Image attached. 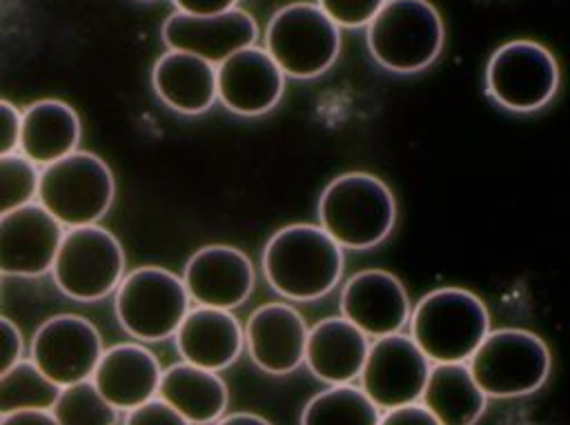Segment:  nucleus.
<instances>
[{
    "instance_id": "1",
    "label": "nucleus",
    "mask_w": 570,
    "mask_h": 425,
    "mask_svg": "<svg viewBox=\"0 0 570 425\" xmlns=\"http://www.w3.org/2000/svg\"><path fill=\"white\" fill-rule=\"evenodd\" d=\"M343 247L321 227L292 223L265 243L261 267L267 285L285 300H318L343 276Z\"/></svg>"
},
{
    "instance_id": "2",
    "label": "nucleus",
    "mask_w": 570,
    "mask_h": 425,
    "mask_svg": "<svg viewBox=\"0 0 570 425\" xmlns=\"http://www.w3.org/2000/svg\"><path fill=\"white\" fill-rule=\"evenodd\" d=\"M318 225L343 249H372L381 245L396 225L394 194L374 174H341L321 191Z\"/></svg>"
},
{
    "instance_id": "3",
    "label": "nucleus",
    "mask_w": 570,
    "mask_h": 425,
    "mask_svg": "<svg viewBox=\"0 0 570 425\" xmlns=\"http://www.w3.org/2000/svg\"><path fill=\"white\" fill-rule=\"evenodd\" d=\"M407 325L432 363H468L490 332V314L474 291L439 287L419 298Z\"/></svg>"
},
{
    "instance_id": "4",
    "label": "nucleus",
    "mask_w": 570,
    "mask_h": 425,
    "mask_svg": "<svg viewBox=\"0 0 570 425\" xmlns=\"http://www.w3.org/2000/svg\"><path fill=\"white\" fill-rule=\"evenodd\" d=\"M372 58L392 73H419L443 51L445 27L430 0H385L365 27Z\"/></svg>"
},
{
    "instance_id": "5",
    "label": "nucleus",
    "mask_w": 570,
    "mask_h": 425,
    "mask_svg": "<svg viewBox=\"0 0 570 425\" xmlns=\"http://www.w3.org/2000/svg\"><path fill=\"white\" fill-rule=\"evenodd\" d=\"M116 198V178L94 151L73 154L40 169L36 200L65 227L98 225Z\"/></svg>"
},
{
    "instance_id": "6",
    "label": "nucleus",
    "mask_w": 570,
    "mask_h": 425,
    "mask_svg": "<svg viewBox=\"0 0 570 425\" xmlns=\"http://www.w3.org/2000/svg\"><path fill=\"white\" fill-rule=\"evenodd\" d=\"M191 298L183 276L167 267L142 265L127 271L114 291V309L120 327L140 343L174 338L187 316Z\"/></svg>"
},
{
    "instance_id": "7",
    "label": "nucleus",
    "mask_w": 570,
    "mask_h": 425,
    "mask_svg": "<svg viewBox=\"0 0 570 425\" xmlns=\"http://www.w3.org/2000/svg\"><path fill=\"white\" fill-rule=\"evenodd\" d=\"M488 398L530 396L548 380L552 356L541 336L519 327L490 329L468 360Z\"/></svg>"
},
{
    "instance_id": "8",
    "label": "nucleus",
    "mask_w": 570,
    "mask_h": 425,
    "mask_svg": "<svg viewBox=\"0 0 570 425\" xmlns=\"http://www.w3.org/2000/svg\"><path fill=\"white\" fill-rule=\"evenodd\" d=\"M263 49L285 76L309 80L336 62L341 53V27L318 4L292 2L269 18Z\"/></svg>"
},
{
    "instance_id": "9",
    "label": "nucleus",
    "mask_w": 570,
    "mask_h": 425,
    "mask_svg": "<svg viewBox=\"0 0 570 425\" xmlns=\"http://www.w3.org/2000/svg\"><path fill=\"white\" fill-rule=\"evenodd\" d=\"M122 243L100 225L65 229L51 276L71 300L94 303L114 294L125 276Z\"/></svg>"
},
{
    "instance_id": "10",
    "label": "nucleus",
    "mask_w": 570,
    "mask_h": 425,
    "mask_svg": "<svg viewBox=\"0 0 570 425\" xmlns=\"http://www.w3.org/2000/svg\"><path fill=\"white\" fill-rule=\"evenodd\" d=\"M559 80L557 58L534 40H510L485 65V93L514 113L543 109L557 96Z\"/></svg>"
},
{
    "instance_id": "11",
    "label": "nucleus",
    "mask_w": 570,
    "mask_h": 425,
    "mask_svg": "<svg viewBox=\"0 0 570 425\" xmlns=\"http://www.w3.org/2000/svg\"><path fill=\"white\" fill-rule=\"evenodd\" d=\"M98 327L78 314H56L31 336L29 358L58 387L89 380L102 356Z\"/></svg>"
},
{
    "instance_id": "12",
    "label": "nucleus",
    "mask_w": 570,
    "mask_h": 425,
    "mask_svg": "<svg viewBox=\"0 0 570 425\" xmlns=\"http://www.w3.org/2000/svg\"><path fill=\"white\" fill-rule=\"evenodd\" d=\"M432 360L419 349L412 336L399 332L374 338L361 372V389L383 412L419 403L428 383Z\"/></svg>"
},
{
    "instance_id": "13",
    "label": "nucleus",
    "mask_w": 570,
    "mask_h": 425,
    "mask_svg": "<svg viewBox=\"0 0 570 425\" xmlns=\"http://www.w3.org/2000/svg\"><path fill=\"white\" fill-rule=\"evenodd\" d=\"M65 227L38 202L0 218V276L36 278L51 271Z\"/></svg>"
},
{
    "instance_id": "14",
    "label": "nucleus",
    "mask_w": 570,
    "mask_h": 425,
    "mask_svg": "<svg viewBox=\"0 0 570 425\" xmlns=\"http://www.w3.org/2000/svg\"><path fill=\"white\" fill-rule=\"evenodd\" d=\"M183 283L196 305L232 312L254 291L256 271L243 249L232 245H205L187 258Z\"/></svg>"
},
{
    "instance_id": "15",
    "label": "nucleus",
    "mask_w": 570,
    "mask_h": 425,
    "mask_svg": "<svg viewBox=\"0 0 570 425\" xmlns=\"http://www.w3.org/2000/svg\"><path fill=\"white\" fill-rule=\"evenodd\" d=\"M160 36L167 49L194 53L218 67L232 53L256 45L258 27L256 20L238 7L216 16L174 11L163 22Z\"/></svg>"
},
{
    "instance_id": "16",
    "label": "nucleus",
    "mask_w": 570,
    "mask_h": 425,
    "mask_svg": "<svg viewBox=\"0 0 570 425\" xmlns=\"http://www.w3.org/2000/svg\"><path fill=\"white\" fill-rule=\"evenodd\" d=\"M405 285L385 269H361L341 289V316L370 338L399 334L410 323Z\"/></svg>"
},
{
    "instance_id": "17",
    "label": "nucleus",
    "mask_w": 570,
    "mask_h": 425,
    "mask_svg": "<svg viewBox=\"0 0 570 425\" xmlns=\"http://www.w3.org/2000/svg\"><path fill=\"white\" fill-rule=\"evenodd\" d=\"M245 349L254 365L272 376L296 372L305 363L307 320L289 303H265L256 307L245 327Z\"/></svg>"
},
{
    "instance_id": "18",
    "label": "nucleus",
    "mask_w": 570,
    "mask_h": 425,
    "mask_svg": "<svg viewBox=\"0 0 570 425\" xmlns=\"http://www.w3.org/2000/svg\"><path fill=\"white\" fill-rule=\"evenodd\" d=\"M218 100L238 116H261L272 111L285 91V73L274 58L252 45L216 67Z\"/></svg>"
},
{
    "instance_id": "19",
    "label": "nucleus",
    "mask_w": 570,
    "mask_h": 425,
    "mask_svg": "<svg viewBox=\"0 0 570 425\" xmlns=\"http://www.w3.org/2000/svg\"><path fill=\"white\" fill-rule=\"evenodd\" d=\"M163 367L142 343H118L102 352L91 383L118 409L129 412L158 396Z\"/></svg>"
},
{
    "instance_id": "20",
    "label": "nucleus",
    "mask_w": 570,
    "mask_h": 425,
    "mask_svg": "<svg viewBox=\"0 0 570 425\" xmlns=\"http://www.w3.org/2000/svg\"><path fill=\"white\" fill-rule=\"evenodd\" d=\"M174 340L183 360L212 372L232 367L245 349V332L238 318L227 309L203 305L187 312Z\"/></svg>"
},
{
    "instance_id": "21",
    "label": "nucleus",
    "mask_w": 570,
    "mask_h": 425,
    "mask_svg": "<svg viewBox=\"0 0 570 425\" xmlns=\"http://www.w3.org/2000/svg\"><path fill=\"white\" fill-rule=\"evenodd\" d=\"M370 336L343 316H327L309 327L305 365L325 385L352 383L361 376Z\"/></svg>"
},
{
    "instance_id": "22",
    "label": "nucleus",
    "mask_w": 570,
    "mask_h": 425,
    "mask_svg": "<svg viewBox=\"0 0 570 425\" xmlns=\"http://www.w3.org/2000/svg\"><path fill=\"white\" fill-rule=\"evenodd\" d=\"M80 138V116L69 102L42 98L22 109L18 154H22L38 169L73 154Z\"/></svg>"
},
{
    "instance_id": "23",
    "label": "nucleus",
    "mask_w": 570,
    "mask_h": 425,
    "mask_svg": "<svg viewBox=\"0 0 570 425\" xmlns=\"http://www.w3.org/2000/svg\"><path fill=\"white\" fill-rule=\"evenodd\" d=\"M151 85L169 109L185 116L205 113L218 100L216 65L187 51L167 49L154 62Z\"/></svg>"
},
{
    "instance_id": "24",
    "label": "nucleus",
    "mask_w": 570,
    "mask_h": 425,
    "mask_svg": "<svg viewBox=\"0 0 570 425\" xmlns=\"http://www.w3.org/2000/svg\"><path fill=\"white\" fill-rule=\"evenodd\" d=\"M158 398L176 409L189 425H212L225 416L229 392L218 372L180 360L163 369Z\"/></svg>"
},
{
    "instance_id": "25",
    "label": "nucleus",
    "mask_w": 570,
    "mask_h": 425,
    "mask_svg": "<svg viewBox=\"0 0 570 425\" xmlns=\"http://www.w3.org/2000/svg\"><path fill=\"white\" fill-rule=\"evenodd\" d=\"M441 425H476L488 396L468 363H432L421 401Z\"/></svg>"
},
{
    "instance_id": "26",
    "label": "nucleus",
    "mask_w": 570,
    "mask_h": 425,
    "mask_svg": "<svg viewBox=\"0 0 570 425\" xmlns=\"http://www.w3.org/2000/svg\"><path fill=\"white\" fill-rule=\"evenodd\" d=\"M381 409L361 389V385H330L314 394L303 412L301 425H379Z\"/></svg>"
},
{
    "instance_id": "27",
    "label": "nucleus",
    "mask_w": 570,
    "mask_h": 425,
    "mask_svg": "<svg viewBox=\"0 0 570 425\" xmlns=\"http://www.w3.org/2000/svg\"><path fill=\"white\" fill-rule=\"evenodd\" d=\"M60 389L31 358H20L0 376V418L24 409H51Z\"/></svg>"
},
{
    "instance_id": "28",
    "label": "nucleus",
    "mask_w": 570,
    "mask_h": 425,
    "mask_svg": "<svg viewBox=\"0 0 570 425\" xmlns=\"http://www.w3.org/2000/svg\"><path fill=\"white\" fill-rule=\"evenodd\" d=\"M58 425H116L118 409L89 380L60 389L51 407Z\"/></svg>"
},
{
    "instance_id": "29",
    "label": "nucleus",
    "mask_w": 570,
    "mask_h": 425,
    "mask_svg": "<svg viewBox=\"0 0 570 425\" xmlns=\"http://www.w3.org/2000/svg\"><path fill=\"white\" fill-rule=\"evenodd\" d=\"M38 178L40 169L22 154L0 156V218L36 200Z\"/></svg>"
},
{
    "instance_id": "30",
    "label": "nucleus",
    "mask_w": 570,
    "mask_h": 425,
    "mask_svg": "<svg viewBox=\"0 0 570 425\" xmlns=\"http://www.w3.org/2000/svg\"><path fill=\"white\" fill-rule=\"evenodd\" d=\"M316 4L341 29H358L372 22L385 0H316Z\"/></svg>"
},
{
    "instance_id": "31",
    "label": "nucleus",
    "mask_w": 570,
    "mask_h": 425,
    "mask_svg": "<svg viewBox=\"0 0 570 425\" xmlns=\"http://www.w3.org/2000/svg\"><path fill=\"white\" fill-rule=\"evenodd\" d=\"M125 425H189V423L156 396L129 409L125 416Z\"/></svg>"
},
{
    "instance_id": "32",
    "label": "nucleus",
    "mask_w": 570,
    "mask_h": 425,
    "mask_svg": "<svg viewBox=\"0 0 570 425\" xmlns=\"http://www.w3.org/2000/svg\"><path fill=\"white\" fill-rule=\"evenodd\" d=\"M24 352V340H22V332L20 327L0 314V376L13 367Z\"/></svg>"
},
{
    "instance_id": "33",
    "label": "nucleus",
    "mask_w": 570,
    "mask_h": 425,
    "mask_svg": "<svg viewBox=\"0 0 570 425\" xmlns=\"http://www.w3.org/2000/svg\"><path fill=\"white\" fill-rule=\"evenodd\" d=\"M20 122H22V111L13 102L0 98V156H9L18 151Z\"/></svg>"
},
{
    "instance_id": "34",
    "label": "nucleus",
    "mask_w": 570,
    "mask_h": 425,
    "mask_svg": "<svg viewBox=\"0 0 570 425\" xmlns=\"http://www.w3.org/2000/svg\"><path fill=\"white\" fill-rule=\"evenodd\" d=\"M379 425H441L423 403H407L401 407L383 409Z\"/></svg>"
},
{
    "instance_id": "35",
    "label": "nucleus",
    "mask_w": 570,
    "mask_h": 425,
    "mask_svg": "<svg viewBox=\"0 0 570 425\" xmlns=\"http://www.w3.org/2000/svg\"><path fill=\"white\" fill-rule=\"evenodd\" d=\"M176 11L191 16H216L229 11L238 4V0H171Z\"/></svg>"
},
{
    "instance_id": "36",
    "label": "nucleus",
    "mask_w": 570,
    "mask_h": 425,
    "mask_svg": "<svg viewBox=\"0 0 570 425\" xmlns=\"http://www.w3.org/2000/svg\"><path fill=\"white\" fill-rule=\"evenodd\" d=\"M0 425H58L51 409H24L0 418Z\"/></svg>"
},
{
    "instance_id": "37",
    "label": "nucleus",
    "mask_w": 570,
    "mask_h": 425,
    "mask_svg": "<svg viewBox=\"0 0 570 425\" xmlns=\"http://www.w3.org/2000/svg\"><path fill=\"white\" fill-rule=\"evenodd\" d=\"M212 425H272V423L265 416L254 414V412H232V414L220 416Z\"/></svg>"
}]
</instances>
